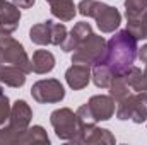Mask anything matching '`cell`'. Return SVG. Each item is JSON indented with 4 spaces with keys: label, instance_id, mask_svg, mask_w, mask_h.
Instances as JSON below:
<instances>
[{
    "label": "cell",
    "instance_id": "obj_7",
    "mask_svg": "<svg viewBox=\"0 0 147 145\" xmlns=\"http://www.w3.org/2000/svg\"><path fill=\"white\" fill-rule=\"evenodd\" d=\"M0 80L10 84V85H22L24 84V75L12 68H0Z\"/></svg>",
    "mask_w": 147,
    "mask_h": 145
},
{
    "label": "cell",
    "instance_id": "obj_5",
    "mask_svg": "<svg viewBox=\"0 0 147 145\" xmlns=\"http://www.w3.org/2000/svg\"><path fill=\"white\" fill-rule=\"evenodd\" d=\"M67 80L74 89H80L89 82V68L87 67H80V65H74L72 68L67 72Z\"/></svg>",
    "mask_w": 147,
    "mask_h": 145
},
{
    "label": "cell",
    "instance_id": "obj_10",
    "mask_svg": "<svg viewBox=\"0 0 147 145\" xmlns=\"http://www.w3.org/2000/svg\"><path fill=\"white\" fill-rule=\"evenodd\" d=\"M3 3H5V2H3V0H0V5H3Z\"/></svg>",
    "mask_w": 147,
    "mask_h": 145
},
{
    "label": "cell",
    "instance_id": "obj_3",
    "mask_svg": "<svg viewBox=\"0 0 147 145\" xmlns=\"http://www.w3.org/2000/svg\"><path fill=\"white\" fill-rule=\"evenodd\" d=\"M99 12H101V15H96V19H98V26L101 28V31L110 33V31L118 28V24H120V14H118L116 9L101 3Z\"/></svg>",
    "mask_w": 147,
    "mask_h": 145
},
{
    "label": "cell",
    "instance_id": "obj_9",
    "mask_svg": "<svg viewBox=\"0 0 147 145\" xmlns=\"http://www.w3.org/2000/svg\"><path fill=\"white\" fill-rule=\"evenodd\" d=\"M140 58H142L144 62H147V46L142 48V51H140Z\"/></svg>",
    "mask_w": 147,
    "mask_h": 145
},
{
    "label": "cell",
    "instance_id": "obj_6",
    "mask_svg": "<svg viewBox=\"0 0 147 145\" xmlns=\"http://www.w3.org/2000/svg\"><path fill=\"white\" fill-rule=\"evenodd\" d=\"M53 67H55V58L50 51H36L34 53V63H33L34 72L45 73L50 72Z\"/></svg>",
    "mask_w": 147,
    "mask_h": 145
},
{
    "label": "cell",
    "instance_id": "obj_1",
    "mask_svg": "<svg viewBox=\"0 0 147 145\" xmlns=\"http://www.w3.org/2000/svg\"><path fill=\"white\" fill-rule=\"evenodd\" d=\"M135 50H137V41L135 36L130 31H120L116 36H113L110 41L108 53L105 60L101 58V65L106 67L115 75L123 73L130 68V65L135 60Z\"/></svg>",
    "mask_w": 147,
    "mask_h": 145
},
{
    "label": "cell",
    "instance_id": "obj_4",
    "mask_svg": "<svg viewBox=\"0 0 147 145\" xmlns=\"http://www.w3.org/2000/svg\"><path fill=\"white\" fill-rule=\"evenodd\" d=\"M19 17H21L19 10L16 7H12L10 3L5 2L0 7V31H3V33L14 31L16 26H17V22H19Z\"/></svg>",
    "mask_w": 147,
    "mask_h": 145
},
{
    "label": "cell",
    "instance_id": "obj_8",
    "mask_svg": "<svg viewBox=\"0 0 147 145\" xmlns=\"http://www.w3.org/2000/svg\"><path fill=\"white\" fill-rule=\"evenodd\" d=\"M21 7H31L33 3H34V0H16Z\"/></svg>",
    "mask_w": 147,
    "mask_h": 145
},
{
    "label": "cell",
    "instance_id": "obj_2",
    "mask_svg": "<svg viewBox=\"0 0 147 145\" xmlns=\"http://www.w3.org/2000/svg\"><path fill=\"white\" fill-rule=\"evenodd\" d=\"M57 34H62L65 36V28L63 26H53L51 21L45 22V24H38L31 29V39L38 43V44H46V43H51V38L50 36H55V41L57 44L62 43V38H58Z\"/></svg>",
    "mask_w": 147,
    "mask_h": 145
}]
</instances>
